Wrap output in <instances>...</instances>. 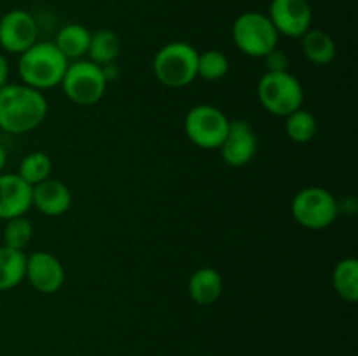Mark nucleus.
<instances>
[{
  "mask_svg": "<svg viewBox=\"0 0 358 356\" xmlns=\"http://www.w3.org/2000/svg\"><path fill=\"white\" fill-rule=\"evenodd\" d=\"M49 105L42 91L27 84L0 87V129L10 135H23L37 129L48 115Z\"/></svg>",
  "mask_w": 358,
  "mask_h": 356,
  "instance_id": "obj_1",
  "label": "nucleus"
},
{
  "mask_svg": "<svg viewBox=\"0 0 358 356\" xmlns=\"http://www.w3.org/2000/svg\"><path fill=\"white\" fill-rule=\"evenodd\" d=\"M69 63L55 42H35L30 49L20 54L17 73L23 84L45 91L62 84Z\"/></svg>",
  "mask_w": 358,
  "mask_h": 356,
  "instance_id": "obj_2",
  "label": "nucleus"
},
{
  "mask_svg": "<svg viewBox=\"0 0 358 356\" xmlns=\"http://www.w3.org/2000/svg\"><path fill=\"white\" fill-rule=\"evenodd\" d=\"M198 56L196 47L187 42H170L154 56V77L171 89L189 86L198 77Z\"/></svg>",
  "mask_w": 358,
  "mask_h": 356,
  "instance_id": "obj_3",
  "label": "nucleus"
},
{
  "mask_svg": "<svg viewBox=\"0 0 358 356\" xmlns=\"http://www.w3.org/2000/svg\"><path fill=\"white\" fill-rule=\"evenodd\" d=\"M231 35L234 45L250 58H264L268 52L278 47L280 40V34L273 27L268 14L255 10L240 14L234 20Z\"/></svg>",
  "mask_w": 358,
  "mask_h": 356,
  "instance_id": "obj_4",
  "label": "nucleus"
},
{
  "mask_svg": "<svg viewBox=\"0 0 358 356\" xmlns=\"http://www.w3.org/2000/svg\"><path fill=\"white\" fill-rule=\"evenodd\" d=\"M257 98L273 115L287 117L304 103V89L294 73L266 72L257 84Z\"/></svg>",
  "mask_w": 358,
  "mask_h": 356,
  "instance_id": "obj_5",
  "label": "nucleus"
},
{
  "mask_svg": "<svg viewBox=\"0 0 358 356\" xmlns=\"http://www.w3.org/2000/svg\"><path fill=\"white\" fill-rule=\"evenodd\" d=\"M107 84L108 80L101 66L90 59H77L69 63L59 86L72 103L91 107L103 98Z\"/></svg>",
  "mask_w": 358,
  "mask_h": 356,
  "instance_id": "obj_6",
  "label": "nucleus"
},
{
  "mask_svg": "<svg viewBox=\"0 0 358 356\" xmlns=\"http://www.w3.org/2000/svg\"><path fill=\"white\" fill-rule=\"evenodd\" d=\"M292 216L301 227L310 230L327 229L339 215L334 194L324 187H304L294 195Z\"/></svg>",
  "mask_w": 358,
  "mask_h": 356,
  "instance_id": "obj_7",
  "label": "nucleus"
},
{
  "mask_svg": "<svg viewBox=\"0 0 358 356\" xmlns=\"http://www.w3.org/2000/svg\"><path fill=\"white\" fill-rule=\"evenodd\" d=\"M229 117L213 105L201 103L185 114L184 131L189 142L203 150H219L229 129Z\"/></svg>",
  "mask_w": 358,
  "mask_h": 356,
  "instance_id": "obj_8",
  "label": "nucleus"
},
{
  "mask_svg": "<svg viewBox=\"0 0 358 356\" xmlns=\"http://www.w3.org/2000/svg\"><path fill=\"white\" fill-rule=\"evenodd\" d=\"M38 38V27L28 10L13 9L0 17V47L10 54H21Z\"/></svg>",
  "mask_w": 358,
  "mask_h": 356,
  "instance_id": "obj_9",
  "label": "nucleus"
},
{
  "mask_svg": "<svg viewBox=\"0 0 358 356\" xmlns=\"http://www.w3.org/2000/svg\"><path fill=\"white\" fill-rule=\"evenodd\" d=\"M268 17L280 35L301 38L311 28L313 10L308 0H271Z\"/></svg>",
  "mask_w": 358,
  "mask_h": 356,
  "instance_id": "obj_10",
  "label": "nucleus"
},
{
  "mask_svg": "<svg viewBox=\"0 0 358 356\" xmlns=\"http://www.w3.org/2000/svg\"><path fill=\"white\" fill-rule=\"evenodd\" d=\"M259 149V140L250 122L243 119L229 122L226 138L220 143L219 150L222 161L231 168H243L255 157Z\"/></svg>",
  "mask_w": 358,
  "mask_h": 356,
  "instance_id": "obj_11",
  "label": "nucleus"
},
{
  "mask_svg": "<svg viewBox=\"0 0 358 356\" xmlns=\"http://www.w3.org/2000/svg\"><path fill=\"white\" fill-rule=\"evenodd\" d=\"M24 278L38 293L52 295L65 285V267L59 258L49 251H35L27 255Z\"/></svg>",
  "mask_w": 358,
  "mask_h": 356,
  "instance_id": "obj_12",
  "label": "nucleus"
},
{
  "mask_svg": "<svg viewBox=\"0 0 358 356\" xmlns=\"http://www.w3.org/2000/svg\"><path fill=\"white\" fill-rule=\"evenodd\" d=\"M31 208V185L17 173H0V220L27 215Z\"/></svg>",
  "mask_w": 358,
  "mask_h": 356,
  "instance_id": "obj_13",
  "label": "nucleus"
},
{
  "mask_svg": "<svg viewBox=\"0 0 358 356\" xmlns=\"http://www.w3.org/2000/svg\"><path fill=\"white\" fill-rule=\"evenodd\" d=\"M31 206H35L42 215L59 216L72 206V192L65 181L48 178L31 187Z\"/></svg>",
  "mask_w": 358,
  "mask_h": 356,
  "instance_id": "obj_14",
  "label": "nucleus"
},
{
  "mask_svg": "<svg viewBox=\"0 0 358 356\" xmlns=\"http://www.w3.org/2000/svg\"><path fill=\"white\" fill-rule=\"evenodd\" d=\"M222 276L213 267H201L189 278L187 293L198 306H212L222 297Z\"/></svg>",
  "mask_w": 358,
  "mask_h": 356,
  "instance_id": "obj_15",
  "label": "nucleus"
},
{
  "mask_svg": "<svg viewBox=\"0 0 358 356\" xmlns=\"http://www.w3.org/2000/svg\"><path fill=\"white\" fill-rule=\"evenodd\" d=\"M301 47H303L308 61L317 66L329 65V63L334 61L336 54H338L334 38L327 31L317 30V28H310L301 37Z\"/></svg>",
  "mask_w": 358,
  "mask_h": 356,
  "instance_id": "obj_16",
  "label": "nucleus"
},
{
  "mask_svg": "<svg viewBox=\"0 0 358 356\" xmlns=\"http://www.w3.org/2000/svg\"><path fill=\"white\" fill-rule=\"evenodd\" d=\"M90 40L91 31L87 30L84 24L70 23L65 24V27L58 31L55 45L69 61L70 59H72V61H77V59H83L84 56L87 54Z\"/></svg>",
  "mask_w": 358,
  "mask_h": 356,
  "instance_id": "obj_17",
  "label": "nucleus"
},
{
  "mask_svg": "<svg viewBox=\"0 0 358 356\" xmlns=\"http://www.w3.org/2000/svg\"><path fill=\"white\" fill-rule=\"evenodd\" d=\"M121 37L114 30L100 28L91 34L87 56H90V61L96 63L98 66H105L115 63V59L121 56Z\"/></svg>",
  "mask_w": 358,
  "mask_h": 356,
  "instance_id": "obj_18",
  "label": "nucleus"
},
{
  "mask_svg": "<svg viewBox=\"0 0 358 356\" xmlns=\"http://www.w3.org/2000/svg\"><path fill=\"white\" fill-rule=\"evenodd\" d=\"M27 255L21 250L0 246V292H7L24 279Z\"/></svg>",
  "mask_w": 358,
  "mask_h": 356,
  "instance_id": "obj_19",
  "label": "nucleus"
},
{
  "mask_svg": "<svg viewBox=\"0 0 358 356\" xmlns=\"http://www.w3.org/2000/svg\"><path fill=\"white\" fill-rule=\"evenodd\" d=\"M332 285L336 293L345 302H357L358 300V260L355 257H346L336 264L332 272Z\"/></svg>",
  "mask_w": 358,
  "mask_h": 356,
  "instance_id": "obj_20",
  "label": "nucleus"
},
{
  "mask_svg": "<svg viewBox=\"0 0 358 356\" xmlns=\"http://www.w3.org/2000/svg\"><path fill=\"white\" fill-rule=\"evenodd\" d=\"M318 122L311 112L304 110L303 107L285 117V133L292 142L308 143L317 136Z\"/></svg>",
  "mask_w": 358,
  "mask_h": 356,
  "instance_id": "obj_21",
  "label": "nucleus"
},
{
  "mask_svg": "<svg viewBox=\"0 0 358 356\" xmlns=\"http://www.w3.org/2000/svg\"><path fill=\"white\" fill-rule=\"evenodd\" d=\"M51 173H52L51 157H49L45 152H41V150L24 156L23 159H21L20 168H17V175H20L28 185H31V187L41 184V181L48 180V178H51Z\"/></svg>",
  "mask_w": 358,
  "mask_h": 356,
  "instance_id": "obj_22",
  "label": "nucleus"
},
{
  "mask_svg": "<svg viewBox=\"0 0 358 356\" xmlns=\"http://www.w3.org/2000/svg\"><path fill=\"white\" fill-rule=\"evenodd\" d=\"M229 58L217 49L199 52L198 56V77L208 80V82L224 79L229 72Z\"/></svg>",
  "mask_w": 358,
  "mask_h": 356,
  "instance_id": "obj_23",
  "label": "nucleus"
},
{
  "mask_svg": "<svg viewBox=\"0 0 358 356\" xmlns=\"http://www.w3.org/2000/svg\"><path fill=\"white\" fill-rule=\"evenodd\" d=\"M34 236V225L27 216H16V218L6 220L3 225V246L14 248V250H21L28 246Z\"/></svg>",
  "mask_w": 358,
  "mask_h": 356,
  "instance_id": "obj_24",
  "label": "nucleus"
},
{
  "mask_svg": "<svg viewBox=\"0 0 358 356\" xmlns=\"http://www.w3.org/2000/svg\"><path fill=\"white\" fill-rule=\"evenodd\" d=\"M262 59H264L268 72H289L290 59L282 49H273V51L268 52Z\"/></svg>",
  "mask_w": 358,
  "mask_h": 356,
  "instance_id": "obj_25",
  "label": "nucleus"
},
{
  "mask_svg": "<svg viewBox=\"0 0 358 356\" xmlns=\"http://www.w3.org/2000/svg\"><path fill=\"white\" fill-rule=\"evenodd\" d=\"M9 73H10L9 61H7L3 52H0V87H3L7 82H9Z\"/></svg>",
  "mask_w": 358,
  "mask_h": 356,
  "instance_id": "obj_26",
  "label": "nucleus"
},
{
  "mask_svg": "<svg viewBox=\"0 0 358 356\" xmlns=\"http://www.w3.org/2000/svg\"><path fill=\"white\" fill-rule=\"evenodd\" d=\"M6 164H7V152L6 149L0 145V173H2V170L6 168Z\"/></svg>",
  "mask_w": 358,
  "mask_h": 356,
  "instance_id": "obj_27",
  "label": "nucleus"
}]
</instances>
